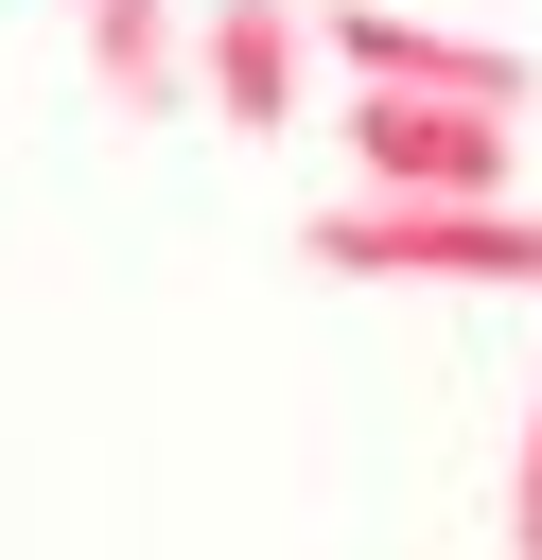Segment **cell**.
I'll return each mask as SVG.
<instances>
[{"instance_id": "6da1fadb", "label": "cell", "mask_w": 542, "mask_h": 560, "mask_svg": "<svg viewBox=\"0 0 542 560\" xmlns=\"http://www.w3.org/2000/svg\"><path fill=\"white\" fill-rule=\"evenodd\" d=\"M315 280H420V298H542V192H332L297 228Z\"/></svg>"}, {"instance_id": "5b68a950", "label": "cell", "mask_w": 542, "mask_h": 560, "mask_svg": "<svg viewBox=\"0 0 542 560\" xmlns=\"http://www.w3.org/2000/svg\"><path fill=\"white\" fill-rule=\"evenodd\" d=\"M87 70H105V105H122V122L210 105V88H192V0H87Z\"/></svg>"}, {"instance_id": "8992f818", "label": "cell", "mask_w": 542, "mask_h": 560, "mask_svg": "<svg viewBox=\"0 0 542 560\" xmlns=\"http://www.w3.org/2000/svg\"><path fill=\"white\" fill-rule=\"evenodd\" d=\"M507 560H542V402H525V455H507Z\"/></svg>"}, {"instance_id": "277c9868", "label": "cell", "mask_w": 542, "mask_h": 560, "mask_svg": "<svg viewBox=\"0 0 542 560\" xmlns=\"http://www.w3.org/2000/svg\"><path fill=\"white\" fill-rule=\"evenodd\" d=\"M297 70H315V0H192V88H210L245 140L297 122Z\"/></svg>"}, {"instance_id": "3957f363", "label": "cell", "mask_w": 542, "mask_h": 560, "mask_svg": "<svg viewBox=\"0 0 542 560\" xmlns=\"http://www.w3.org/2000/svg\"><path fill=\"white\" fill-rule=\"evenodd\" d=\"M315 52L350 88H455V105H525V52L507 35H437V18H385V0H315Z\"/></svg>"}, {"instance_id": "7a4b0ae2", "label": "cell", "mask_w": 542, "mask_h": 560, "mask_svg": "<svg viewBox=\"0 0 542 560\" xmlns=\"http://www.w3.org/2000/svg\"><path fill=\"white\" fill-rule=\"evenodd\" d=\"M525 105H455V88H350V192H525Z\"/></svg>"}]
</instances>
